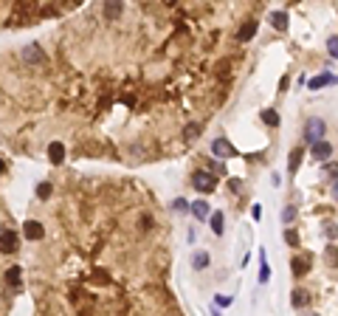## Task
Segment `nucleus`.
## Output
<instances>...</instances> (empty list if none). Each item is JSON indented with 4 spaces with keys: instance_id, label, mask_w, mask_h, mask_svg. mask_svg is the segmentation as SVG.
<instances>
[{
    "instance_id": "3",
    "label": "nucleus",
    "mask_w": 338,
    "mask_h": 316,
    "mask_svg": "<svg viewBox=\"0 0 338 316\" xmlns=\"http://www.w3.org/2000/svg\"><path fill=\"white\" fill-rule=\"evenodd\" d=\"M211 156H214V158H234L237 147L228 139H214V141H211Z\"/></svg>"
},
{
    "instance_id": "2",
    "label": "nucleus",
    "mask_w": 338,
    "mask_h": 316,
    "mask_svg": "<svg viewBox=\"0 0 338 316\" xmlns=\"http://www.w3.org/2000/svg\"><path fill=\"white\" fill-rule=\"evenodd\" d=\"M192 186H195L198 192H203V195L214 192V186H217L214 172H208V169H198V172H192Z\"/></svg>"
},
{
    "instance_id": "35",
    "label": "nucleus",
    "mask_w": 338,
    "mask_h": 316,
    "mask_svg": "<svg viewBox=\"0 0 338 316\" xmlns=\"http://www.w3.org/2000/svg\"><path fill=\"white\" fill-rule=\"evenodd\" d=\"M3 169H6V164H3V161H0V172H3Z\"/></svg>"
},
{
    "instance_id": "26",
    "label": "nucleus",
    "mask_w": 338,
    "mask_h": 316,
    "mask_svg": "<svg viewBox=\"0 0 338 316\" xmlns=\"http://www.w3.org/2000/svg\"><path fill=\"white\" fill-rule=\"evenodd\" d=\"M324 237H327V240H336L338 237V223H324Z\"/></svg>"
},
{
    "instance_id": "11",
    "label": "nucleus",
    "mask_w": 338,
    "mask_h": 316,
    "mask_svg": "<svg viewBox=\"0 0 338 316\" xmlns=\"http://www.w3.org/2000/svg\"><path fill=\"white\" fill-rule=\"evenodd\" d=\"M302 158H304V147H293L290 150V156H287V169L296 172V169L302 167Z\"/></svg>"
},
{
    "instance_id": "8",
    "label": "nucleus",
    "mask_w": 338,
    "mask_h": 316,
    "mask_svg": "<svg viewBox=\"0 0 338 316\" xmlns=\"http://www.w3.org/2000/svg\"><path fill=\"white\" fill-rule=\"evenodd\" d=\"M192 215L198 220H206V218H211V209H208V201H203V198H198V201H192Z\"/></svg>"
},
{
    "instance_id": "5",
    "label": "nucleus",
    "mask_w": 338,
    "mask_h": 316,
    "mask_svg": "<svg viewBox=\"0 0 338 316\" xmlns=\"http://www.w3.org/2000/svg\"><path fill=\"white\" fill-rule=\"evenodd\" d=\"M310 156H313V161H327L330 156H333V144H330L327 139L324 141H316L310 147Z\"/></svg>"
},
{
    "instance_id": "12",
    "label": "nucleus",
    "mask_w": 338,
    "mask_h": 316,
    "mask_svg": "<svg viewBox=\"0 0 338 316\" xmlns=\"http://www.w3.org/2000/svg\"><path fill=\"white\" fill-rule=\"evenodd\" d=\"M254 34H257V23H254V20H248V23H243V28L237 31V40H240V43H248Z\"/></svg>"
},
{
    "instance_id": "24",
    "label": "nucleus",
    "mask_w": 338,
    "mask_h": 316,
    "mask_svg": "<svg viewBox=\"0 0 338 316\" xmlns=\"http://www.w3.org/2000/svg\"><path fill=\"white\" fill-rule=\"evenodd\" d=\"M290 268H293V277H302V274L307 271V263H302V260H299V257H296L293 263H290Z\"/></svg>"
},
{
    "instance_id": "34",
    "label": "nucleus",
    "mask_w": 338,
    "mask_h": 316,
    "mask_svg": "<svg viewBox=\"0 0 338 316\" xmlns=\"http://www.w3.org/2000/svg\"><path fill=\"white\" fill-rule=\"evenodd\" d=\"M211 314H214V316H223V314H220V308H214V305H211Z\"/></svg>"
},
{
    "instance_id": "20",
    "label": "nucleus",
    "mask_w": 338,
    "mask_h": 316,
    "mask_svg": "<svg viewBox=\"0 0 338 316\" xmlns=\"http://www.w3.org/2000/svg\"><path fill=\"white\" fill-rule=\"evenodd\" d=\"M20 274H23V271H20L17 265H11L9 271H6V282H9V285H14V288H17V285H20Z\"/></svg>"
},
{
    "instance_id": "13",
    "label": "nucleus",
    "mask_w": 338,
    "mask_h": 316,
    "mask_svg": "<svg viewBox=\"0 0 338 316\" xmlns=\"http://www.w3.org/2000/svg\"><path fill=\"white\" fill-rule=\"evenodd\" d=\"M208 223H211V232H214L217 237L225 232V215H223V212H214V215L208 218Z\"/></svg>"
},
{
    "instance_id": "4",
    "label": "nucleus",
    "mask_w": 338,
    "mask_h": 316,
    "mask_svg": "<svg viewBox=\"0 0 338 316\" xmlns=\"http://www.w3.org/2000/svg\"><path fill=\"white\" fill-rule=\"evenodd\" d=\"M20 246V240L14 232H0V254H14Z\"/></svg>"
},
{
    "instance_id": "22",
    "label": "nucleus",
    "mask_w": 338,
    "mask_h": 316,
    "mask_svg": "<svg viewBox=\"0 0 338 316\" xmlns=\"http://www.w3.org/2000/svg\"><path fill=\"white\" fill-rule=\"evenodd\" d=\"M327 54L333 57V60H338V34L327 37Z\"/></svg>"
},
{
    "instance_id": "19",
    "label": "nucleus",
    "mask_w": 338,
    "mask_h": 316,
    "mask_svg": "<svg viewBox=\"0 0 338 316\" xmlns=\"http://www.w3.org/2000/svg\"><path fill=\"white\" fill-rule=\"evenodd\" d=\"M324 260H327V265L338 268V246H327V251H324Z\"/></svg>"
},
{
    "instance_id": "15",
    "label": "nucleus",
    "mask_w": 338,
    "mask_h": 316,
    "mask_svg": "<svg viewBox=\"0 0 338 316\" xmlns=\"http://www.w3.org/2000/svg\"><path fill=\"white\" fill-rule=\"evenodd\" d=\"M260 285H265V282L270 280V265H268V260H265V248H260Z\"/></svg>"
},
{
    "instance_id": "31",
    "label": "nucleus",
    "mask_w": 338,
    "mask_h": 316,
    "mask_svg": "<svg viewBox=\"0 0 338 316\" xmlns=\"http://www.w3.org/2000/svg\"><path fill=\"white\" fill-rule=\"evenodd\" d=\"M251 215H254V220H262V206H260V203H254Z\"/></svg>"
},
{
    "instance_id": "32",
    "label": "nucleus",
    "mask_w": 338,
    "mask_h": 316,
    "mask_svg": "<svg viewBox=\"0 0 338 316\" xmlns=\"http://www.w3.org/2000/svg\"><path fill=\"white\" fill-rule=\"evenodd\" d=\"M231 189H234V192H240V189H243V181H240V178H231Z\"/></svg>"
},
{
    "instance_id": "30",
    "label": "nucleus",
    "mask_w": 338,
    "mask_h": 316,
    "mask_svg": "<svg viewBox=\"0 0 338 316\" xmlns=\"http://www.w3.org/2000/svg\"><path fill=\"white\" fill-rule=\"evenodd\" d=\"M119 11H122V3H110V6H107V17H116Z\"/></svg>"
},
{
    "instance_id": "25",
    "label": "nucleus",
    "mask_w": 338,
    "mask_h": 316,
    "mask_svg": "<svg viewBox=\"0 0 338 316\" xmlns=\"http://www.w3.org/2000/svg\"><path fill=\"white\" fill-rule=\"evenodd\" d=\"M296 220V206H285L282 209V223H293Z\"/></svg>"
},
{
    "instance_id": "21",
    "label": "nucleus",
    "mask_w": 338,
    "mask_h": 316,
    "mask_svg": "<svg viewBox=\"0 0 338 316\" xmlns=\"http://www.w3.org/2000/svg\"><path fill=\"white\" fill-rule=\"evenodd\" d=\"M200 130H203L200 124H186V127H183V139L195 141V139H198V136H200Z\"/></svg>"
},
{
    "instance_id": "27",
    "label": "nucleus",
    "mask_w": 338,
    "mask_h": 316,
    "mask_svg": "<svg viewBox=\"0 0 338 316\" xmlns=\"http://www.w3.org/2000/svg\"><path fill=\"white\" fill-rule=\"evenodd\" d=\"M214 302H217V308H228L231 305V297H228V294H217Z\"/></svg>"
},
{
    "instance_id": "1",
    "label": "nucleus",
    "mask_w": 338,
    "mask_h": 316,
    "mask_svg": "<svg viewBox=\"0 0 338 316\" xmlns=\"http://www.w3.org/2000/svg\"><path fill=\"white\" fill-rule=\"evenodd\" d=\"M324 133H327V124L321 122L319 116H313V119H307V124H304V141L307 144H316V141H324Z\"/></svg>"
},
{
    "instance_id": "7",
    "label": "nucleus",
    "mask_w": 338,
    "mask_h": 316,
    "mask_svg": "<svg viewBox=\"0 0 338 316\" xmlns=\"http://www.w3.org/2000/svg\"><path fill=\"white\" fill-rule=\"evenodd\" d=\"M324 85H338V77L336 74H319V77H313L310 82H307L310 90H319V88H324Z\"/></svg>"
},
{
    "instance_id": "23",
    "label": "nucleus",
    "mask_w": 338,
    "mask_h": 316,
    "mask_svg": "<svg viewBox=\"0 0 338 316\" xmlns=\"http://www.w3.org/2000/svg\"><path fill=\"white\" fill-rule=\"evenodd\" d=\"M37 195H40V201H48V198H51V184L43 181V184L37 186Z\"/></svg>"
},
{
    "instance_id": "14",
    "label": "nucleus",
    "mask_w": 338,
    "mask_h": 316,
    "mask_svg": "<svg viewBox=\"0 0 338 316\" xmlns=\"http://www.w3.org/2000/svg\"><path fill=\"white\" fill-rule=\"evenodd\" d=\"M270 26H273V28H276V31H285V28H287V14H285V11H270Z\"/></svg>"
},
{
    "instance_id": "18",
    "label": "nucleus",
    "mask_w": 338,
    "mask_h": 316,
    "mask_svg": "<svg viewBox=\"0 0 338 316\" xmlns=\"http://www.w3.org/2000/svg\"><path fill=\"white\" fill-rule=\"evenodd\" d=\"M290 297H293V299H290V305H293V308H304V305H307V294H304L302 288H296Z\"/></svg>"
},
{
    "instance_id": "29",
    "label": "nucleus",
    "mask_w": 338,
    "mask_h": 316,
    "mask_svg": "<svg viewBox=\"0 0 338 316\" xmlns=\"http://www.w3.org/2000/svg\"><path fill=\"white\" fill-rule=\"evenodd\" d=\"M285 240L290 243V246H299V235H296L293 229H287V232H285Z\"/></svg>"
},
{
    "instance_id": "17",
    "label": "nucleus",
    "mask_w": 338,
    "mask_h": 316,
    "mask_svg": "<svg viewBox=\"0 0 338 316\" xmlns=\"http://www.w3.org/2000/svg\"><path fill=\"white\" fill-rule=\"evenodd\" d=\"M262 122L268 124V127H279V113L273 110V107H268V110H262Z\"/></svg>"
},
{
    "instance_id": "10",
    "label": "nucleus",
    "mask_w": 338,
    "mask_h": 316,
    "mask_svg": "<svg viewBox=\"0 0 338 316\" xmlns=\"http://www.w3.org/2000/svg\"><path fill=\"white\" fill-rule=\"evenodd\" d=\"M48 158H51L54 164H62L65 161V144L62 141H51L48 144Z\"/></svg>"
},
{
    "instance_id": "28",
    "label": "nucleus",
    "mask_w": 338,
    "mask_h": 316,
    "mask_svg": "<svg viewBox=\"0 0 338 316\" xmlns=\"http://www.w3.org/2000/svg\"><path fill=\"white\" fill-rule=\"evenodd\" d=\"M172 209H175V212H186V209H189V203L183 201V198H175V201H172Z\"/></svg>"
},
{
    "instance_id": "9",
    "label": "nucleus",
    "mask_w": 338,
    "mask_h": 316,
    "mask_svg": "<svg viewBox=\"0 0 338 316\" xmlns=\"http://www.w3.org/2000/svg\"><path fill=\"white\" fill-rule=\"evenodd\" d=\"M23 60H26V62H43L45 54H43V48H40L37 43H31V45L23 48Z\"/></svg>"
},
{
    "instance_id": "16",
    "label": "nucleus",
    "mask_w": 338,
    "mask_h": 316,
    "mask_svg": "<svg viewBox=\"0 0 338 316\" xmlns=\"http://www.w3.org/2000/svg\"><path fill=\"white\" fill-rule=\"evenodd\" d=\"M206 265H208V251H195L192 254V268L195 271H203Z\"/></svg>"
},
{
    "instance_id": "33",
    "label": "nucleus",
    "mask_w": 338,
    "mask_h": 316,
    "mask_svg": "<svg viewBox=\"0 0 338 316\" xmlns=\"http://www.w3.org/2000/svg\"><path fill=\"white\" fill-rule=\"evenodd\" d=\"M333 198H336V201H338V178H336V181H333Z\"/></svg>"
},
{
    "instance_id": "6",
    "label": "nucleus",
    "mask_w": 338,
    "mask_h": 316,
    "mask_svg": "<svg viewBox=\"0 0 338 316\" xmlns=\"http://www.w3.org/2000/svg\"><path fill=\"white\" fill-rule=\"evenodd\" d=\"M23 235H26L28 240H43L45 229H43V223H40V220H26V223H23Z\"/></svg>"
}]
</instances>
